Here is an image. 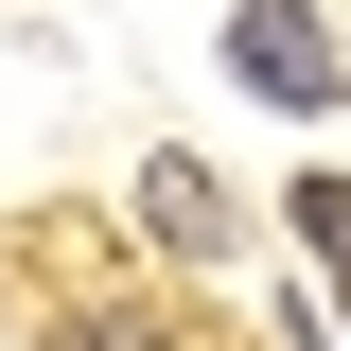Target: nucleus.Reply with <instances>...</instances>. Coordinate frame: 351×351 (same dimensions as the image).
Returning <instances> with one entry per match:
<instances>
[{
    "instance_id": "3",
    "label": "nucleus",
    "mask_w": 351,
    "mask_h": 351,
    "mask_svg": "<svg viewBox=\"0 0 351 351\" xmlns=\"http://www.w3.org/2000/svg\"><path fill=\"white\" fill-rule=\"evenodd\" d=\"M53 351H176V334H158L141 299H106V316H53Z\"/></svg>"
},
{
    "instance_id": "4",
    "label": "nucleus",
    "mask_w": 351,
    "mask_h": 351,
    "mask_svg": "<svg viewBox=\"0 0 351 351\" xmlns=\"http://www.w3.org/2000/svg\"><path fill=\"white\" fill-rule=\"evenodd\" d=\"M299 246H316V263L351 281V176H299Z\"/></svg>"
},
{
    "instance_id": "2",
    "label": "nucleus",
    "mask_w": 351,
    "mask_h": 351,
    "mask_svg": "<svg viewBox=\"0 0 351 351\" xmlns=\"http://www.w3.org/2000/svg\"><path fill=\"white\" fill-rule=\"evenodd\" d=\"M141 228H158L176 263H228V193H211L193 158H141Z\"/></svg>"
},
{
    "instance_id": "1",
    "label": "nucleus",
    "mask_w": 351,
    "mask_h": 351,
    "mask_svg": "<svg viewBox=\"0 0 351 351\" xmlns=\"http://www.w3.org/2000/svg\"><path fill=\"white\" fill-rule=\"evenodd\" d=\"M228 71L263 88V106H334V36H316V0H228Z\"/></svg>"
}]
</instances>
